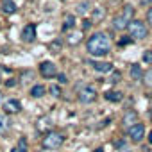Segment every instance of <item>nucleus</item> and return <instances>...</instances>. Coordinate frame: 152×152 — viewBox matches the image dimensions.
<instances>
[{
	"label": "nucleus",
	"mask_w": 152,
	"mask_h": 152,
	"mask_svg": "<svg viewBox=\"0 0 152 152\" xmlns=\"http://www.w3.org/2000/svg\"><path fill=\"white\" fill-rule=\"evenodd\" d=\"M57 81H59V84H66V75L64 73H57Z\"/></svg>",
	"instance_id": "27"
},
{
	"label": "nucleus",
	"mask_w": 152,
	"mask_h": 152,
	"mask_svg": "<svg viewBox=\"0 0 152 152\" xmlns=\"http://www.w3.org/2000/svg\"><path fill=\"white\" fill-rule=\"evenodd\" d=\"M45 86L43 84H36V86H32V90H31V95L34 97V99H41L43 95H45Z\"/></svg>",
	"instance_id": "16"
},
{
	"label": "nucleus",
	"mask_w": 152,
	"mask_h": 152,
	"mask_svg": "<svg viewBox=\"0 0 152 152\" xmlns=\"http://www.w3.org/2000/svg\"><path fill=\"white\" fill-rule=\"evenodd\" d=\"M150 120H152V113H150Z\"/></svg>",
	"instance_id": "35"
},
{
	"label": "nucleus",
	"mask_w": 152,
	"mask_h": 152,
	"mask_svg": "<svg viewBox=\"0 0 152 152\" xmlns=\"http://www.w3.org/2000/svg\"><path fill=\"white\" fill-rule=\"evenodd\" d=\"M50 50H52V52H59V50H61V43H59V41L50 43Z\"/></svg>",
	"instance_id": "24"
},
{
	"label": "nucleus",
	"mask_w": 152,
	"mask_h": 152,
	"mask_svg": "<svg viewBox=\"0 0 152 152\" xmlns=\"http://www.w3.org/2000/svg\"><path fill=\"white\" fill-rule=\"evenodd\" d=\"M73 27H75V18H73L72 15L64 16V22H63V31L66 32V31H72Z\"/></svg>",
	"instance_id": "17"
},
{
	"label": "nucleus",
	"mask_w": 152,
	"mask_h": 152,
	"mask_svg": "<svg viewBox=\"0 0 152 152\" xmlns=\"http://www.w3.org/2000/svg\"><path fill=\"white\" fill-rule=\"evenodd\" d=\"M91 68L100 72V73H111L113 72V64L111 63H102V61H90Z\"/></svg>",
	"instance_id": "10"
},
{
	"label": "nucleus",
	"mask_w": 152,
	"mask_h": 152,
	"mask_svg": "<svg viewBox=\"0 0 152 152\" xmlns=\"http://www.w3.org/2000/svg\"><path fill=\"white\" fill-rule=\"evenodd\" d=\"M15 152H27V143H25V140H20V141H18V147L15 148Z\"/></svg>",
	"instance_id": "22"
},
{
	"label": "nucleus",
	"mask_w": 152,
	"mask_h": 152,
	"mask_svg": "<svg viewBox=\"0 0 152 152\" xmlns=\"http://www.w3.org/2000/svg\"><path fill=\"white\" fill-rule=\"evenodd\" d=\"M39 73L43 75V77H47V79H52V77L57 75V66L52 61H43L39 64Z\"/></svg>",
	"instance_id": "6"
},
{
	"label": "nucleus",
	"mask_w": 152,
	"mask_h": 152,
	"mask_svg": "<svg viewBox=\"0 0 152 152\" xmlns=\"http://www.w3.org/2000/svg\"><path fill=\"white\" fill-rule=\"evenodd\" d=\"M141 4H145V6H148V4H152V0H141Z\"/></svg>",
	"instance_id": "32"
},
{
	"label": "nucleus",
	"mask_w": 152,
	"mask_h": 152,
	"mask_svg": "<svg viewBox=\"0 0 152 152\" xmlns=\"http://www.w3.org/2000/svg\"><path fill=\"white\" fill-rule=\"evenodd\" d=\"M34 38H36V25L34 23H27L23 27V31H22V39L25 43H32Z\"/></svg>",
	"instance_id": "8"
},
{
	"label": "nucleus",
	"mask_w": 152,
	"mask_h": 152,
	"mask_svg": "<svg viewBox=\"0 0 152 152\" xmlns=\"http://www.w3.org/2000/svg\"><path fill=\"white\" fill-rule=\"evenodd\" d=\"M6 86H7V88H9V86H15V81H13V79H9V81L6 83Z\"/></svg>",
	"instance_id": "30"
},
{
	"label": "nucleus",
	"mask_w": 152,
	"mask_h": 152,
	"mask_svg": "<svg viewBox=\"0 0 152 152\" xmlns=\"http://www.w3.org/2000/svg\"><path fill=\"white\" fill-rule=\"evenodd\" d=\"M129 41H131V39H120V45H127Z\"/></svg>",
	"instance_id": "31"
},
{
	"label": "nucleus",
	"mask_w": 152,
	"mask_h": 152,
	"mask_svg": "<svg viewBox=\"0 0 152 152\" xmlns=\"http://www.w3.org/2000/svg\"><path fill=\"white\" fill-rule=\"evenodd\" d=\"M2 11L7 13V15H13V13H16V4L13 0H4L2 2Z\"/></svg>",
	"instance_id": "14"
},
{
	"label": "nucleus",
	"mask_w": 152,
	"mask_h": 152,
	"mask_svg": "<svg viewBox=\"0 0 152 152\" xmlns=\"http://www.w3.org/2000/svg\"><path fill=\"white\" fill-rule=\"evenodd\" d=\"M63 143H64V136H63L61 132L50 131V132H47V136L43 138V147H45L47 150H56V148H59Z\"/></svg>",
	"instance_id": "4"
},
{
	"label": "nucleus",
	"mask_w": 152,
	"mask_h": 152,
	"mask_svg": "<svg viewBox=\"0 0 152 152\" xmlns=\"http://www.w3.org/2000/svg\"><path fill=\"white\" fill-rule=\"evenodd\" d=\"M143 61H145V63H152V52H150V50H147V52L143 54Z\"/></svg>",
	"instance_id": "26"
},
{
	"label": "nucleus",
	"mask_w": 152,
	"mask_h": 152,
	"mask_svg": "<svg viewBox=\"0 0 152 152\" xmlns=\"http://www.w3.org/2000/svg\"><path fill=\"white\" fill-rule=\"evenodd\" d=\"M106 100H109V102H120L122 99H124V93H120V91H106Z\"/></svg>",
	"instance_id": "15"
},
{
	"label": "nucleus",
	"mask_w": 152,
	"mask_h": 152,
	"mask_svg": "<svg viewBox=\"0 0 152 152\" xmlns=\"http://www.w3.org/2000/svg\"><path fill=\"white\" fill-rule=\"evenodd\" d=\"M127 131H129V138H131L132 141H136V143H138V141H141V140H143V136H145V125H143V124H140V122H138L136 125H132L131 129H127Z\"/></svg>",
	"instance_id": "7"
},
{
	"label": "nucleus",
	"mask_w": 152,
	"mask_h": 152,
	"mask_svg": "<svg viewBox=\"0 0 152 152\" xmlns=\"http://www.w3.org/2000/svg\"><path fill=\"white\" fill-rule=\"evenodd\" d=\"M104 16H106V11H104V7H95V9H93V13H91V18H93L95 22H100Z\"/></svg>",
	"instance_id": "18"
},
{
	"label": "nucleus",
	"mask_w": 152,
	"mask_h": 152,
	"mask_svg": "<svg viewBox=\"0 0 152 152\" xmlns=\"http://www.w3.org/2000/svg\"><path fill=\"white\" fill-rule=\"evenodd\" d=\"M132 16H134V7H132V6H125V7H124V13H120L118 16H115V20H113V29H116V31L127 29V25H129V22L132 20Z\"/></svg>",
	"instance_id": "2"
},
{
	"label": "nucleus",
	"mask_w": 152,
	"mask_h": 152,
	"mask_svg": "<svg viewBox=\"0 0 152 152\" xmlns=\"http://www.w3.org/2000/svg\"><path fill=\"white\" fill-rule=\"evenodd\" d=\"M20 109H22V104L16 99H9L4 102V111L7 115H16V113H20Z\"/></svg>",
	"instance_id": "9"
},
{
	"label": "nucleus",
	"mask_w": 152,
	"mask_h": 152,
	"mask_svg": "<svg viewBox=\"0 0 152 152\" xmlns=\"http://www.w3.org/2000/svg\"><path fill=\"white\" fill-rule=\"evenodd\" d=\"M147 23L152 25V6H150V9L147 11Z\"/></svg>",
	"instance_id": "29"
},
{
	"label": "nucleus",
	"mask_w": 152,
	"mask_h": 152,
	"mask_svg": "<svg viewBox=\"0 0 152 152\" xmlns=\"http://www.w3.org/2000/svg\"><path fill=\"white\" fill-rule=\"evenodd\" d=\"M122 124H124L125 129H131L132 125L138 124V115H136L134 111H127V113L124 115V118H122Z\"/></svg>",
	"instance_id": "11"
},
{
	"label": "nucleus",
	"mask_w": 152,
	"mask_h": 152,
	"mask_svg": "<svg viewBox=\"0 0 152 152\" xmlns=\"http://www.w3.org/2000/svg\"><path fill=\"white\" fill-rule=\"evenodd\" d=\"M86 48H88V52H90L91 56H95V57H104V56H107L109 50H111V39H109V36H107L106 32H95V34H91V38L88 39Z\"/></svg>",
	"instance_id": "1"
},
{
	"label": "nucleus",
	"mask_w": 152,
	"mask_h": 152,
	"mask_svg": "<svg viewBox=\"0 0 152 152\" xmlns=\"http://www.w3.org/2000/svg\"><path fill=\"white\" fill-rule=\"evenodd\" d=\"M38 131H43V132H50L52 131V124H50L48 116H43V118L38 120Z\"/></svg>",
	"instance_id": "13"
},
{
	"label": "nucleus",
	"mask_w": 152,
	"mask_h": 152,
	"mask_svg": "<svg viewBox=\"0 0 152 152\" xmlns=\"http://www.w3.org/2000/svg\"><path fill=\"white\" fill-rule=\"evenodd\" d=\"M50 93H52L54 97H61V90H59V86H50Z\"/></svg>",
	"instance_id": "25"
},
{
	"label": "nucleus",
	"mask_w": 152,
	"mask_h": 152,
	"mask_svg": "<svg viewBox=\"0 0 152 152\" xmlns=\"http://www.w3.org/2000/svg\"><path fill=\"white\" fill-rule=\"evenodd\" d=\"M148 143L152 145V131H150V134H148Z\"/></svg>",
	"instance_id": "33"
},
{
	"label": "nucleus",
	"mask_w": 152,
	"mask_h": 152,
	"mask_svg": "<svg viewBox=\"0 0 152 152\" xmlns=\"http://www.w3.org/2000/svg\"><path fill=\"white\" fill-rule=\"evenodd\" d=\"M127 31H129V34H131L132 39H143L148 34L147 25L143 22H140V20H131L129 25H127Z\"/></svg>",
	"instance_id": "3"
},
{
	"label": "nucleus",
	"mask_w": 152,
	"mask_h": 152,
	"mask_svg": "<svg viewBox=\"0 0 152 152\" xmlns=\"http://www.w3.org/2000/svg\"><path fill=\"white\" fill-rule=\"evenodd\" d=\"M81 39H83V32L81 31H73V32H70L66 36V43L68 45H77V43H81Z\"/></svg>",
	"instance_id": "12"
},
{
	"label": "nucleus",
	"mask_w": 152,
	"mask_h": 152,
	"mask_svg": "<svg viewBox=\"0 0 152 152\" xmlns=\"http://www.w3.org/2000/svg\"><path fill=\"white\" fill-rule=\"evenodd\" d=\"M95 97H97V90H95L93 86H84V88L79 90V100H81L83 104H90V102H93Z\"/></svg>",
	"instance_id": "5"
},
{
	"label": "nucleus",
	"mask_w": 152,
	"mask_h": 152,
	"mask_svg": "<svg viewBox=\"0 0 152 152\" xmlns=\"http://www.w3.org/2000/svg\"><path fill=\"white\" fill-rule=\"evenodd\" d=\"M143 83H145V86L152 88V68H150L148 72H145V73H143Z\"/></svg>",
	"instance_id": "21"
},
{
	"label": "nucleus",
	"mask_w": 152,
	"mask_h": 152,
	"mask_svg": "<svg viewBox=\"0 0 152 152\" xmlns=\"http://www.w3.org/2000/svg\"><path fill=\"white\" fill-rule=\"evenodd\" d=\"M88 7H90V4H88V2H81V4L77 6V11H79L81 15H84V13L88 11Z\"/></svg>",
	"instance_id": "23"
},
{
	"label": "nucleus",
	"mask_w": 152,
	"mask_h": 152,
	"mask_svg": "<svg viewBox=\"0 0 152 152\" xmlns=\"http://www.w3.org/2000/svg\"><path fill=\"white\" fill-rule=\"evenodd\" d=\"M9 125H11L9 118H7L6 115H0V134H2V132H6V131L9 129Z\"/></svg>",
	"instance_id": "19"
},
{
	"label": "nucleus",
	"mask_w": 152,
	"mask_h": 152,
	"mask_svg": "<svg viewBox=\"0 0 152 152\" xmlns=\"http://www.w3.org/2000/svg\"><path fill=\"white\" fill-rule=\"evenodd\" d=\"M141 75H143V72H141V68H140L138 64H132V66H131V77H132L134 81H138V79L141 77Z\"/></svg>",
	"instance_id": "20"
},
{
	"label": "nucleus",
	"mask_w": 152,
	"mask_h": 152,
	"mask_svg": "<svg viewBox=\"0 0 152 152\" xmlns=\"http://www.w3.org/2000/svg\"><path fill=\"white\" fill-rule=\"evenodd\" d=\"M109 81H111L113 84H115V83H118V81H120V73H118V72H115V73L111 75V79H109Z\"/></svg>",
	"instance_id": "28"
},
{
	"label": "nucleus",
	"mask_w": 152,
	"mask_h": 152,
	"mask_svg": "<svg viewBox=\"0 0 152 152\" xmlns=\"http://www.w3.org/2000/svg\"><path fill=\"white\" fill-rule=\"evenodd\" d=\"M2 100H4V95H2V93H0V104H2Z\"/></svg>",
	"instance_id": "34"
}]
</instances>
